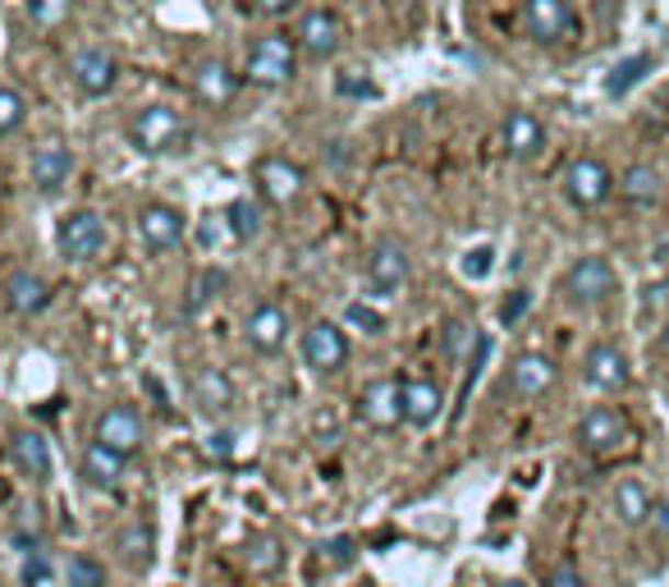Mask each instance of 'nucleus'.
Wrapping results in <instances>:
<instances>
[{
  "instance_id": "5",
  "label": "nucleus",
  "mask_w": 669,
  "mask_h": 587,
  "mask_svg": "<svg viewBox=\"0 0 669 587\" xmlns=\"http://www.w3.org/2000/svg\"><path fill=\"white\" fill-rule=\"evenodd\" d=\"M578 445L591 454V459H605L614 450H624L628 437H633V427L624 418V408H614V404H591L587 414L578 418Z\"/></svg>"
},
{
  "instance_id": "44",
  "label": "nucleus",
  "mask_w": 669,
  "mask_h": 587,
  "mask_svg": "<svg viewBox=\"0 0 669 587\" xmlns=\"http://www.w3.org/2000/svg\"><path fill=\"white\" fill-rule=\"evenodd\" d=\"M202 450H207L212 459H229V454H235V431H212Z\"/></svg>"
},
{
  "instance_id": "35",
  "label": "nucleus",
  "mask_w": 669,
  "mask_h": 587,
  "mask_svg": "<svg viewBox=\"0 0 669 587\" xmlns=\"http://www.w3.org/2000/svg\"><path fill=\"white\" fill-rule=\"evenodd\" d=\"M69 587H106V565L97 555H69Z\"/></svg>"
},
{
  "instance_id": "42",
  "label": "nucleus",
  "mask_w": 669,
  "mask_h": 587,
  "mask_svg": "<svg viewBox=\"0 0 669 587\" xmlns=\"http://www.w3.org/2000/svg\"><path fill=\"white\" fill-rule=\"evenodd\" d=\"M546 587H587V583H582V574H578L574 560H559V565L551 569V583Z\"/></svg>"
},
{
  "instance_id": "3",
  "label": "nucleus",
  "mask_w": 669,
  "mask_h": 587,
  "mask_svg": "<svg viewBox=\"0 0 669 587\" xmlns=\"http://www.w3.org/2000/svg\"><path fill=\"white\" fill-rule=\"evenodd\" d=\"M243 79L257 88H290L298 79V46L290 33H267L248 46Z\"/></svg>"
},
{
  "instance_id": "23",
  "label": "nucleus",
  "mask_w": 669,
  "mask_h": 587,
  "mask_svg": "<svg viewBox=\"0 0 669 587\" xmlns=\"http://www.w3.org/2000/svg\"><path fill=\"white\" fill-rule=\"evenodd\" d=\"M614 193H620L628 207H637V212H647V207H656V202L665 197V174L651 166V161H637V166H628L620 180H614Z\"/></svg>"
},
{
  "instance_id": "24",
  "label": "nucleus",
  "mask_w": 669,
  "mask_h": 587,
  "mask_svg": "<svg viewBox=\"0 0 669 587\" xmlns=\"http://www.w3.org/2000/svg\"><path fill=\"white\" fill-rule=\"evenodd\" d=\"M441 414H445V391L431 376L404 381V422L408 427H431Z\"/></svg>"
},
{
  "instance_id": "25",
  "label": "nucleus",
  "mask_w": 669,
  "mask_h": 587,
  "mask_svg": "<svg viewBox=\"0 0 669 587\" xmlns=\"http://www.w3.org/2000/svg\"><path fill=\"white\" fill-rule=\"evenodd\" d=\"M189 391H193V404L207 418H225L229 408H235V381H229V372H220V368L193 372V386Z\"/></svg>"
},
{
  "instance_id": "26",
  "label": "nucleus",
  "mask_w": 669,
  "mask_h": 587,
  "mask_svg": "<svg viewBox=\"0 0 669 587\" xmlns=\"http://www.w3.org/2000/svg\"><path fill=\"white\" fill-rule=\"evenodd\" d=\"M10 459L19 464L23 477H33V482L50 477V445H46L42 431H33V427H19L14 437H10Z\"/></svg>"
},
{
  "instance_id": "37",
  "label": "nucleus",
  "mask_w": 669,
  "mask_h": 587,
  "mask_svg": "<svg viewBox=\"0 0 669 587\" xmlns=\"http://www.w3.org/2000/svg\"><path fill=\"white\" fill-rule=\"evenodd\" d=\"M349 326H358L363 336H385V317L372 308V303H349Z\"/></svg>"
},
{
  "instance_id": "22",
  "label": "nucleus",
  "mask_w": 669,
  "mask_h": 587,
  "mask_svg": "<svg viewBox=\"0 0 669 587\" xmlns=\"http://www.w3.org/2000/svg\"><path fill=\"white\" fill-rule=\"evenodd\" d=\"M0 294H5V308L14 317H37V313L50 308V280L37 275V271H14Z\"/></svg>"
},
{
  "instance_id": "41",
  "label": "nucleus",
  "mask_w": 669,
  "mask_h": 587,
  "mask_svg": "<svg viewBox=\"0 0 669 587\" xmlns=\"http://www.w3.org/2000/svg\"><path fill=\"white\" fill-rule=\"evenodd\" d=\"M19 578H23V587H42V583L50 578V565H46V555L37 551V555H29V560H23Z\"/></svg>"
},
{
  "instance_id": "47",
  "label": "nucleus",
  "mask_w": 669,
  "mask_h": 587,
  "mask_svg": "<svg viewBox=\"0 0 669 587\" xmlns=\"http://www.w3.org/2000/svg\"><path fill=\"white\" fill-rule=\"evenodd\" d=\"M5 189H10V184H5V170H0V207H5Z\"/></svg>"
},
{
  "instance_id": "29",
  "label": "nucleus",
  "mask_w": 669,
  "mask_h": 587,
  "mask_svg": "<svg viewBox=\"0 0 669 587\" xmlns=\"http://www.w3.org/2000/svg\"><path fill=\"white\" fill-rule=\"evenodd\" d=\"M229 285V275L220 267H202L193 280H189V290H184V303H179V313L184 317H197L202 308H212V303L220 298V290Z\"/></svg>"
},
{
  "instance_id": "14",
  "label": "nucleus",
  "mask_w": 669,
  "mask_h": 587,
  "mask_svg": "<svg viewBox=\"0 0 669 587\" xmlns=\"http://www.w3.org/2000/svg\"><path fill=\"white\" fill-rule=\"evenodd\" d=\"M92 441L124 454V459H134L143 450V441H147V422H143V414L134 404H115V408H106V414L97 418Z\"/></svg>"
},
{
  "instance_id": "36",
  "label": "nucleus",
  "mask_w": 669,
  "mask_h": 587,
  "mask_svg": "<svg viewBox=\"0 0 669 587\" xmlns=\"http://www.w3.org/2000/svg\"><path fill=\"white\" fill-rule=\"evenodd\" d=\"M647 69H651V56H628L624 65H614V69H610L605 92H610V97H624V92H628V88H633V83H637Z\"/></svg>"
},
{
  "instance_id": "6",
  "label": "nucleus",
  "mask_w": 669,
  "mask_h": 587,
  "mask_svg": "<svg viewBox=\"0 0 669 587\" xmlns=\"http://www.w3.org/2000/svg\"><path fill=\"white\" fill-rule=\"evenodd\" d=\"M523 33L536 46H564L578 37V5L574 0H523Z\"/></svg>"
},
{
  "instance_id": "45",
  "label": "nucleus",
  "mask_w": 669,
  "mask_h": 587,
  "mask_svg": "<svg viewBox=\"0 0 669 587\" xmlns=\"http://www.w3.org/2000/svg\"><path fill=\"white\" fill-rule=\"evenodd\" d=\"M252 10H257V14H267V19H280V14L298 10V0H252Z\"/></svg>"
},
{
  "instance_id": "32",
  "label": "nucleus",
  "mask_w": 669,
  "mask_h": 587,
  "mask_svg": "<svg viewBox=\"0 0 669 587\" xmlns=\"http://www.w3.org/2000/svg\"><path fill=\"white\" fill-rule=\"evenodd\" d=\"M225 221H229V235H235L239 244H252V239H262V202H252V197H235L225 207Z\"/></svg>"
},
{
  "instance_id": "38",
  "label": "nucleus",
  "mask_w": 669,
  "mask_h": 587,
  "mask_svg": "<svg viewBox=\"0 0 669 587\" xmlns=\"http://www.w3.org/2000/svg\"><path fill=\"white\" fill-rule=\"evenodd\" d=\"M491 267H496V248H468L463 252V262H458V271L468 275V280H481V275H491Z\"/></svg>"
},
{
  "instance_id": "33",
  "label": "nucleus",
  "mask_w": 669,
  "mask_h": 587,
  "mask_svg": "<svg viewBox=\"0 0 669 587\" xmlns=\"http://www.w3.org/2000/svg\"><path fill=\"white\" fill-rule=\"evenodd\" d=\"M23 14L33 19V29H60V23L73 14V0H23Z\"/></svg>"
},
{
  "instance_id": "48",
  "label": "nucleus",
  "mask_w": 669,
  "mask_h": 587,
  "mask_svg": "<svg viewBox=\"0 0 669 587\" xmlns=\"http://www.w3.org/2000/svg\"><path fill=\"white\" fill-rule=\"evenodd\" d=\"M500 587H528V583H523V578H504Z\"/></svg>"
},
{
  "instance_id": "4",
  "label": "nucleus",
  "mask_w": 669,
  "mask_h": 587,
  "mask_svg": "<svg viewBox=\"0 0 669 587\" xmlns=\"http://www.w3.org/2000/svg\"><path fill=\"white\" fill-rule=\"evenodd\" d=\"M106 239H111L106 216L92 212V207L69 212V216H60V225H56V248H60V258L73 262V267L97 262L101 252H106Z\"/></svg>"
},
{
  "instance_id": "13",
  "label": "nucleus",
  "mask_w": 669,
  "mask_h": 587,
  "mask_svg": "<svg viewBox=\"0 0 669 587\" xmlns=\"http://www.w3.org/2000/svg\"><path fill=\"white\" fill-rule=\"evenodd\" d=\"M69 83L79 88L88 101L111 97L115 83H120V60L111 56L106 46H83V50H73V60H69Z\"/></svg>"
},
{
  "instance_id": "17",
  "label": "nucleus",
  "mask_w": 669,
  "mask_h": 587,
  "mask_svg": "<svg viewBox=\"0 0 669 587\" xmlns=\"http://www.w3.org/2000/svg\"><path fill=\"white\" fill-rule=\"evenodd\" d=\"M189 83H193V92H197V101L207 111H225V106H235L239 101V88H243V79L235 69H229L220 56H207V60H197L193 65V74H189Z\"/></svg>"
},
{
  "instance_id": "20",
  "label": "nucleus",
  "mask_w": 669,
  "mask_h": 587,
  "mask_svg": "<svg viewBox=\"0 0 669 587\" xmlns=\"http://www.w3.org/2000/svg\"><path fill=\"white\" fill-rule=\"evenodd\" d=\"M500 147H504V157H513V161L542 157V151H546V124H542V115L509 111L500 120Z\"/></svg>"
},
{
  "instance_id": "7",
  "label": "nucleus",
  "mask_w": 669,
  "mask_h": 587,
  "mask_svg": "<svg viewBox=\"0 0 669 587\" xmlns=\"http://www.w3.org/2000/svg\"><path fill=\"white\" fill-rule=\"evenodd\" d=\"M559 184H564V197H569L578 212H597L614 197V170L601 157H574Z\"/></svg>"
},
{
  "instance_id": "21",
  "label": "nucleus",
  "mask_w": 669,
  "mask_h": 587,
  "mask_svg": "<svg viewBox=\"0 0 669 587\" xmlns=\"http://www.w3.org/2000/svg\"><path fill=\"white\" fill-rule=\"evenodd\" d=\"M555 376H559V368H555L551 353L528 349V353H519V359L509 363V391L519 399H542L555 386Z\"/></svg>"
},
{
  "instance_id": "1",
  "label": "nucleus",
  "mask_w": 669,
  "mask_h": 587,
  "mask_svg": "<svg viewBox=\"0 0 669 587\" xmlns=\"http://www.w3.org/2000/svg\"><path fill=\"white\" fill-rule=\"evenodd\" d=\"M124 134H128V147L143 151V157H174V151H189L193 124L184 120V111L157 101V106H143V111L128 115Z\"/></svg>"
},
{
  "instance_id": "9",
  "label": "nucleus",
  "mask_w": 669,
  "mask_h": 587,
  "mask_svg": "<svg viewBox=\"0 0 669 587\" xmlns=\"http://www.w3.org/2000/svg\"><path fill=\"white\" fill-rule=\"evenodd\" d=\"M363 275H367L372 294H381V298H399V294L408 290V275H413V258H408V248H404L399 239H376L372 252H367Z\"/></svg>"
},
{
  "instance_id": "11",
  "label": "nucleus",
  "mask_w": 669,
  "mask_h": 587,
  "mask_svg": "<svg viewBox=\"0 0 669 587\" xmlns=\"http://www.w3.org/2000/svg\"><path fill=\"white\" fill-rule=\"evenodd\" d=\"M582 381L601 395H620L633 386V363L614 340H597L582 353Z\"/></svg>"
},
{
  "instance_id": "30",
  "label": "nucleus",
  "mask_w": 669,
  "mask_h": 587,
  "mask_svg": "<svg viewBox=\"0 0 669 587\" xmlns=\"http://www.w3.org/2000/svg\"><path fill=\"white\" fill-rule=\"evenodd\" d=\"M124 464H128V459L124 454H115V450H106V445H88L83 450V477L92 482V487H120V477H124Z\"/></svg>"
},
{
  "instance_id": "31",
  "label": "nucleus",
  "mask_w": 669,
  "mask_h": 587,
  "mask_svg": "<svg viewBox=\"0 0 669 587\" xmlns=\"http://www.w3.org/2000/svg\"><path fill=\"white\" fill-rule=\"evenodd\" d=\"M243 560L257 578H271V574H280V565H285V542L271 538V532H257V538L243 542Z\"/></svg>"
},
{
  "instance_id": "16",
  "label": "nucleus",
  "mask_w": 669,
  "mask_h": 587,
  "mask_svg": "<svg viewBox=\"0 0 669 587\" xmlns=\"http://www.w3.org/2000/svg\"><path fill=\"white\" fill-rule=\"evenodd\" d=\"M303 363L317 376H334L349 363V336L334 321H313L303 330Z\"/></svg>"
},
{
  "instance_id": "39",
  "label": "nucleus",
  "mask_w": 669,
  "mask_h": 587,
  "mask_svg": "<svg viewBox=\"0 0 669 587\" xmlns=\"http://www.w3.org/2000/svg\"><path fill=\"white\" fill-rule=\"evenodd\" d=\"M353 555H358V542L353 538H330V542H321V560H326L330 569L353 565Z\"/></svg>"
},
{
  "instance_id": "34",
  "label": "nucleus",
  "mask_w": 669,
  "mask_h": 587,
  "mask_svg": "<svg viewBox=\"0 0 669 587\" xmlns=\"http://www.w3.org/2000/svg\"><path fill=\"white\" fill-rule=\"evenodd\" d=\"M29 124V101H23L19 88H0V138L19 134Z\"/></svg>"
},
{
  "instance_id": "8",
  "label": "nucleus",
  "mask_w": 669,
  "mask_h": 587,
  "mask_svg": "<svg viewBox=\"0 0 669 587\" xmlns=\"http://www.w3.org/2000/svg\"><path fill=\"white\" fill-rule=\"evenodd\" d=\"M252 184H257V197L271 202V207H294L307 193V170L290 157H280V151H271V157L252 166Z\"/></svg>"
},
{
  "instance_id": "19",
  "label": "nucleus",
  "mask_w": 669,
  "mask_h": 587,
  "mask_svg": "<svg viewBox=\"0 0 669 587\" xmlns=\"http://www.w3.org/2000/svg\"><path fill=\"white\" fill-rule=\"evenodd\" d=\"M243 345L252 353H280L290 345V313L280 303H257L243 321Z\"/></svg>"
},
{
  "instance_id": "15",
  "label": "nucleus",
  "mask_w": 669,
  "mask_h": 587,
  "mask_svg": "<svg viewBox=\"0 0 669 587\" xmlns=\"http://www.w3.org/2000/svg\"><path fill=\"white\" fill-rule=\"evenodd\" d=\"M358 418H363L372 431H395L404 422V381L395 376H376L358 395Z\"/></svg>"
},
{
  "instance_id": "43",
  "label": "nucleus",
  "mask_w": 669,
  "mask_h": 587,
  "mask_svg": "<svg viewBox=\"0 0 669 587\" xmlns=\"http://www.w3.org/2000/svg\"><path fill=\"white\" fill-rule=\"evenodd\" d=\"M528 303H532V294H528V290H513V298H504V308H500V321H504V326H513V321H519V317L528 313Z\"/></svg>"
},
{
  "instance_id": "27",
  "label": "nucleus",
  "mask_w": 669,
  "mask_h": 587,
  "mask_svg": "<svg viewBox=\"0 0 669 587\" xmlns=\"http://www.w3.org/2000/svg\"><path fill=\"white\" fill-rule=\"evenodd\" d=\"M651 509H656V496L642 477H624L620 487H614V515H620L624 528H642L651 523Z\"/></svg>"
},
{
  "instance_id": "40",
  "label": "nucleus",
  "mask_w": 669,
  "mask_h": 587,
  "mask_svg": "<svg viewBox=\"0 0 669 587\" xmlns=\"http://www.w3.org/2000/svg\"><path fill=\"white\" fill-rule=\"evenodd\" d=\"M468 345H473V326L468 321H450L445 326V353H450V359H458Z\"/></svg>"
},
{
  "instance_id": "49",
  "label": "nucleus",
  "mask_w": 669,
  "mask_h": 587,
  "mask_svg": "<svg viewBox=\"0 0 669 587\" xmlns=\"http://www.w3.org/2000/svg\"><path fill=\"white\" fill-rule=\"evenodd\" d=\"M660 349H665V353H669V326H665V336H660Z\"/></svg>"
},
{
  "instance_id": "10",
  "label": "nucleus",
  "mask_w": 669,
  "mask_h": 587,
  "mask_svg": "<svg viewBox=\"0 0 669 587\" xmlns=\"http://www.w3.org/2000/svg\"><path fill=\"white\" fill-rule=\"evenodd\" d=\"M340 42H344V23H340V14H334V10L317 5V10H303V14H298V23H294V46H298V56L326 65V60H334Z\"/></svg>"
},
{
  "instance_id": "2",
  "label": "nucleus",
  "mask_w": 669,
  "mask_h": 587,
  "mask_svg": "<svg viewBox=\"0 0 669 587\" xmlns=\"http://www.w3.org/2000/svg\"><path fill=\"white\" fill-rule=\"evenodd\" d=\"M559 294L574 303V308H601L620 294V271H614L610 258L601 252H582V258L569 262V271L559 275Z\"/></svg>"
},
{
  "instance_id": "46",
  "label": "nucleus",
  "mask_w": 669,
  "mask_h": 587,
  "mask_svg": "<svg viewBox=\"0 0 669 587\" xmlns=\"http://www.w3.org/2000/svg\"><path fill=\"white\" fill-rule=\"evenodd\" d=\"M651 523H656L660 538H669V505H665V500H656V509H651Z\"/></svg>"
},
{
  "instance_id": "28",
  "label": "nucleus",
  "mask_w": 669,
  "mask_h": 587,
  "mask_svg": "<svg viewBox=\"0 0 669 587\" xmlns=\"http://www.w3.org/2000/svg\"><path fill=\"white\" fill-rule=\"evenodd\" d=\"M115 551H120V560L134 574H147L151 569V560H157V532H151V523H128L120 538H115Z\"/></svg>"
},
{
  "instance_id": "12",
  "label": "nucleus",
  "mask_w": 669,
  "mask_h": 587,
  "mask_svg": "<svg viewBox=\"0 0 669 587\" xmlns=\"http://www.w3.org/2000/svg\"><path fill=\"white\" fill-rule=\"evenodd\" d=\"M134 229L147 252H170L184 244L189 235V216L174 207V202H143L138 216H134Z\"/></svg>"
},
{
  "instance_id": "18",
  "label": "nucleus",
  "mask_w": 669,
  "mask_h": 587,
  "mask_svg": "<svg viewBox=\"0 0 669 587\" xmlns=\"http://www.w3.org/2000/svg\"><path fill=\"white\" fill-rule=\"evenodd\" d=\"M29 180L42 197H56L69 180H73V147L60 143V138H50L33 151V161H29Z\"/></svg>"
}]
</instances>
